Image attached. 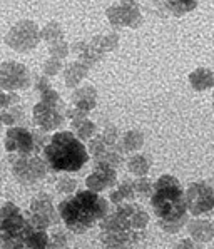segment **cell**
<instances>
[{"label": "cell", "instance_id": "obj_7", "mask_svg": "<svg viewBox=\"0 0 214 249\" xmlns=\"http://www.w3.org/2000/svg\"><path fill=\"white\" fill-rule=\"evenodd\" d=\"M75 199H77L79 204L82 206V208L86 209L95 221L104 219L107 216V209H109L107 208V201L104 197L99 196L95 191H90V189L79 191V193L75 194Z\"/></svg>", "mask_w": 214, "mask_h": 249}, {"label": "cell", "instance_id": "obj_12", "mask_svg": "<svg viewBox=\"0 0 214 249\" xmlns=\"http://www.w3.org/2000/svg\"><path fill=\"white\" fill-rule=\"evenodd\" d=\"M171 10L178 12V15L184 14L186 10H191L194 7V0H167Z\"/></svg>", "mask_w": 214, "mask_h": 249}, {"label": "cell", "instance_id": "obj_9", "mask_svg": "<svg viewBox=\"0 0 214 249\" xmlns=\"http://www.w3.org/2000/svg\"><path fill=\"white\" fill-rule=\"evenodd\" d=\"M22 239H24L27 249H45L51 243L47 232L44 229L34 228L32 224H29V221H27V226L22 232Z\"/></svg>", "mask_w": 214, "mask_h": 249}, {"label": "cell", "instance_id": "obj_1", "mask_svg": "<svg viewBox=\"0 0 214 249\" xmlns=\"http://www.w3.org/2000/svg\"><path fill=\"white\" fill-rule=\"evenodd\" d=\"M151 204L162 228L167 231H178L186 223L187 204L184 191L173 176H162L156 182Z\"/></svg>", "mask_w": 214, "mask_h": 249}, {"label": "cell", "instance_id": "obj_10", "mask_svg": "<svg viewBox=\"0 0 214 249\" xmlns=\"http://www.w3.org/2000/svg\"><path fill=\"white\" fill-rule=\"evenodd\" d=\"M27 226V219L22 216L20 213H14L10 216H7L5 219L0 221V232H7L12 236H20L24 232Z\"/></svg>", "mask_w": 214, "mask_h": 249}, {"label": "cell", "instance_id": "obj_6", "mask_svg": "<svg viewBox=\"0 0 214 249\" xmlns=\"http://www.w3.org/2000/svg\"><path fill=\"white\" fill-rule=\"evenodd\" d=\"M187 209L193 214H208L214 209V194L204 182L193 184L186 196Z\"/></svg>", "mask_w": 214, "mask_h": 249}, {"label": "cell", "instance_id": "obj_4", "mask_svg": "<svg viewBox=\"0 0 214 249\" xmlns=\"http://www.w3.org/2000/svg\"><path fill=\"white\" fill-rule=\"evenodd\" d=\"M59 214L64 219L67 229L75 234H84L89 228H92L95 219L77 202L75 196L67 197L59 204Z\"/></svg>", "mask_w": 214, "mask_h": 249}, {"label": "cell", "instance_id": "obj_14", "mask_svg": "<svg viewBox=\"0 0 214 249\" xmlns=\"http://www.w3.org/2000/svg\"><path fill=\"white\" fill-rule=\"evenodd\" d=\"M22 249H27V248H22Z\"/></svg>", "mask_w": 214, "mask_h": 249}, {"label": "cell", "instance_id": "obj_8", "mask_svg": "<svg viewBox=\"0 0 214 249\" xmlns=\"http://www.w3.org/2000/svg\"><path fill=\"white\" fill-rule=\"evenodd\" d=\"M114 182H116V174H114V171H110L107 166H101V164H97V167H95V174L87 179V184H89L90 191H95V193L114 186Z\"/></svg>", "mask_w": 214, "mask_h": 249}, {"label": "cell", "instance_id": "obj_2", "mask_svg": "<svg viewBox=\"0 0 214 249\" xmlns=\"http://www.w3.org/2000/svg\"><path fill=\"white\" fill-rule=\"evenodd\" d=\"M44 160L52 172H77L89 160L87 149L72 132H57L44 147Z\"/></svg>", "mask_w": 214, "mask_h": 249}, {"label": "cell", "instance_id": "obj_5", "mask_svg": "<svg viewBox=\"0 0 214 249\" xmlns=\"http://www.w3.org/2000/svg\"><path fill=\"white\" fill-rule=\"evenodd\" d=\"M5 147L9 152H15L18 156H36L45 147V142H39L37 132H30L24 127H14L7 132Z\"/></svg>", "mask_w": 214, "mask_h": 249}, {"label": "cell", "instance_id": "obj_3", "mask_svg": "<svg viewBox=\"0 0 214 249\" xmlns=\"http://www.w3.org/2000/svg\"><path fill=\"white\" fill-rule=\"evenodd\" d=\"M10 166V174H12L17 189L20 191V197H25L27 194H32L39 191L42 184L47 179V164L45 160H40L36 156H18L17 159L10 160L5 159Z\"/></svg>", "mask_w": 214, "mask_h": 249}, {"label": "cell", "instance_id": "obj_11", "mask_svg": "<svg viewBox=\"0 0 214 249\" xmlns=\"http://www.w3.org/2000/svg\"><path fill=\"white\" fill-rule=\"evenodd\" d=\"M0 246L2 249H22L25 248V243L20 236H12L7 232H0Z\"/></svg>", "mask_w": 214, "mask_h": 249}, {"label": "cell", "instance_id": "obj_13", "mask_svg": "<svg viewBox=\"0 0 214 249\" xmlns=\"http://www.w3.org/2000/svg\"><path fill=\"white\" fill-rule=\"evenodd\" d=\"M14 213H18V208L14 204V202H7V204L0 209V221L5 219L7 216H10V214H14Z\"/></svg>", "mask_w": 214, "mask_h": 249}]
</instances>
